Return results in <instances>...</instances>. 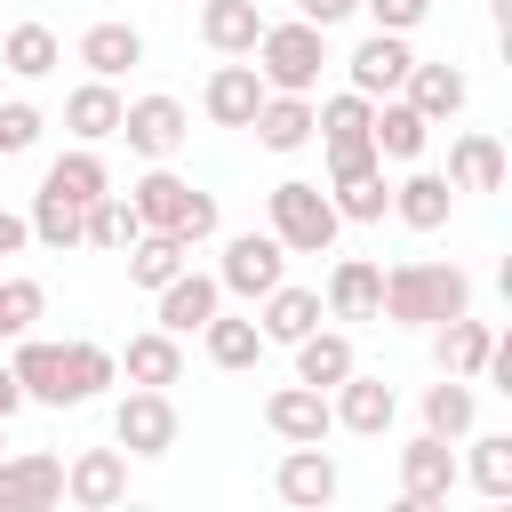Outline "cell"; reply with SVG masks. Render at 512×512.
<instances>
[{
	"instance_id": "obj_14",
	"label": "cell",
	"mask_w": 512,
	"mask_h": 512,
	"mask_svg": "<svg viewBox=\"0 0 512 512\" xmlns=\"http://www.w3.org/2000/svg\"><path fill=\"white\" fill-rule=\"evenodd\" d=\"M120 496H128V448H80V456L64 464V504L112 512Z\"/></svg>"
},
{
	"instance_id": "obj_27",
	"label": "cell",
	"mask_w": 512,
	"mask_h": 512,
	"mask_svg": "<svg viewBox=\"0 0 512 512\" xmlns=\"http://www.w3.org/2000/svg\"><path fill=\"white\" fill-rule=\"evenodd\" d=\"M288 352H296V384H320V392H336V384L360 368V352H352L344 328H312V336H296Z\"/></svg>"
},
{
	"instance_id": "obj_22",
	"label": "cell",
	"mask_w": 512,
	"mask_h": 512,
	"mask_svg": "<svg viewBox=\"0 0 512 512\" xmlns=\"http://www.w3.org/2000/svg\"><path fill=\"white\" fill-rule=\"evenodd\" d=\"M400 96L440 128V120H456V112L472 104V80H464L456 64H424V56H416V64H408V80H400Z\"/></svg>"
},
{
	"instance_id": "obj_4",
	"label": "cell",
	"mask_w": 512,
	"mask_h": 512,
	"mask_svg": "<svg viewBox=\"0 0 512 512\" xmlns=\"http://www.w3.org/2000/svg\"><path fill=\"white\" fill-rule=\"evenodd\" d=\"M248 56H256V80H264V88H280V96H312L320 72H328V32L304 24V16H288V24H264Z\"/></svg>"
},
{
	"instance_id": "obj_23",
	"label": "cell",
	"mask_w": 512,
	"mask_h": 512,
	"mask_svg": "<svg viewBox=\"0 0 512 512\" xmlns=\"http://www.w3.org/2000/svg\"><path fill=\"white\" fill-rule=\"evenodd\" d=\"M264 304V344H296V336H312L320 320H328V304H320V288H296V280H280V288H264L256 296Z\"/></svg>"
},
{
	"instance_id": "obj_39",
	"label": "cell",
	"mask_w": 512,
	"mask_h": 512,
	"mask_svg": "<svg viewBox=\"0 0 512 512\" xmlns=\"http://www.w3.org/2000/svg\"><path fill=\"white\" fill-rule=\"evenodd\" d=\"M48 312V288L32 280V272H8L0 280V344H16V336H32V320Z\"/></svg>"
},
{
	"instance_id": "obj_15",
	"label": "cell",
	"mask_w": 512,
	"mask_h": 512,
	"mask_svg": "<svg viewBox=\"0 0 512 512\" xmlns=\"http://www.w3.org/2000/svg\"><path fill=\"white\" fill-rule=\"evenodd\" d=\"M320 304H328V320H352V328L376 320V304H384V264H376V256H336Z\"/></svg>"
},
{
	"instance_id": "obj_31",
	"label": "cell",
	"mask_w": 512,
	"mask_h": 512,
	"mask_svg": "<svg viewBox=\"0 0 512 512\" xmlns=\"http://www.w3.org/2000/svg\"><path fill=\"white\" fill-rule=\"evenodd\" d=\"M136 232H144V216H136L128 192H96V200L80 208V248H112V256H128Z\"/></svg>"
},
{
	"instance_id": "obj_2",
	"label": "cell",
	"mask_w": 512,
	"mask_h": 512,
	"mask_svg": "<svg viewBox=\"0 0 512 512\" xmlns=\"http://www.w3.org/2000/svg\"><path fill=\"white\" fill-rule=\"evenodd\" d=\"M128 200H136V216L152 224V232H176L184 248H200V240H216L224 232V208H216V192H192L168 160H152L136 184H128Z\"/></svg>"
},
{
	"instance_id": "obj_10",
	"label": "cell",
	"mask_w": 512,
	"mask_h": 512,
	"mask_svg": "<svg viewBox=\"0 0 512 512\" xmlns=\"http://www.w3.org/2000/svg\"><path fill=\"white\" fill-rule=\"evenodd\" d=\"M48 504H64V456L48 448L0 456V512H48Z\"/></svg>"
},
{
	"instance_id": "obj_21",
	"label": "cell",
	"mask_w": 512,
	"mask_h": 512,
	"mask_svg": "<svg viewBox=\"0 0 512 512\" xmlns=\"http://www.w3.org/2000/svg\"><path fill=\"white\" fill-rule=\"evenodd\" d=\"M80 64H88L96 80H120V72L144 64V32H136L128 16H96V24L80 32Z\"/></svg>"
},
{
	"instance_id": "obj_47",
	"label": "cell",
	"mask_w": 512,
	"mask_h": 512,
	"mask_svg": "<svg viewBox=\"0 0 512 512\" xmlns=\"http://www.w3.org/2000/svg\"><path fill=\"white\" fill-rule=\"evenodd\" d=\"M488 16H496V24H512V0H488Z\"/></svg>"
},
{
	"instance_id": "obj_29",
	"label": "cell",
	"mask_w": 512,
	"mask_h": 512,
	"mask_svg": "<svg viewBox=\"0 0 512 512\" xmlns=\"http://www.w3.org/2000/svg\"><path fill=\"white\" fill-rule=\"evenodd\" d=\"M488 344H496V328H488V320H472V312H456V320H440V328H432V360H440V376H472V384H480Z\"/></svg>"
},
{
	"instance_id": "obj_38",
	"label": "cell",
	"mask_w": 512,
	"mask_h": 512,
	"mask_svg": "<svg viewBox=\"0 0 512 512\" xmlns=\"http://www.w3.org/2000/svg\"><path fill=\"white\" fill-rule=\"evenodd\" d=\"M328 200H336V216H344V224H384V216H392V184H384V168L336 176V184H328Z\"/></svg>"
},
{
	"instance_id": "obj_28",
	"label": "cell",
	"mask_w": 512,
	"mask_h": 512,
	"mask_svg": "<svg viewBox=\"0 0 512 512\" xmlns=\"http://www.w3.org/2000/svg\"><path fill=\"white\" fill-rule=\"evenodd\" d=\"M448 184L456 192H504V144L488 128H464L448 144Z\"/></svg>"
},
{
	"instance_id": "obj_9",
	"label": "cell",
	"mask_w": 512,
	"mask_h": 512,
	"mask_svg": "<svg viewBox=\"0 0 512 512\" xmlns=\"http://www.w3.org/2000/svg\"><path fill=\"white\" fill-rule=\"evenodd\" d=\"M272 488H280V504H296V512H320V504H336V488H344V472H336V456H328L320 440H296V448L280 456V472H272Z\"/></svg>"
},
{
	"instance_id": "obj_24",
	"label": "cell",
	"mask_w": 512,
	"mask_h": 512,
	"mask_svg": "<svg viewBox=\"0 0 512 512\" xmlns=\"http://www.w3.org/2000/svg\"><path fill=\"white\" fill-rule=\"evenodd\" d=\"M120 104H128V96H120L112 80L88 72V80L64 96V128H72V144H104V136H120Z\"/></svg>"
},
{
	"instance_id": "obj_25",
	"label": "cell",
	"mask_w": 512,
	"mask_h": 512,
	"mask_svg": "<svg viewBox=\"0 0 512 512\" xmlns=\"http://www.w3.org/2000/svg\"><path fill=\"white\" fill-rule=\"evenodd\" d=\"M248 136H256L264 152H304V144H312V96H280V88H264Z\"/></svg>"
},
{
	"instance_id": "obj_45",
	"label": "cell",
	"mask_w": 512,
	"mask_h": 512,
	"mask_svg": "<svg viewBox=\"0 0 512 512\" xmlns=\"http://www.w3.org/2000/svg\"><path fill=\"white\" fill-rule=\"evenodd\" d=\"M24 248H32V224L16 208H0V256H24Z\"/></svg>"
},
{
	"instance_id": "obj_44",
	"label": "cell",
	"mask_w": 512,
	"mask_h": 512,
	"mask_svg": "<svg viewBox=\"0 0 512 512\" xmlns=\"http://www.w3.org/2000/svg\"><path fill=\"white\" fill-rule=\"evenodd\" d=\"M296 16H304V24H320V32H336L344 16H360V0H296Z\"/></svg>"
},
{
	"instance_id": "obj_48",
	"label": "cell",
	"mask_w": 512,
	"mask_h": 512,
	"mask_svg": "<svg viewBox=\"0 0 512 512\" xmlns=\"http://www.w3.org/2000/svg\"><path fill=\"white\" fill-rule=\"evenodd\" d=\"M0 456H8V424H0Z\"/></svg>"
},
{
	"instance_id": "obj_11",
	"label": "cell",
	"mask_w": 512,
	"mask_h": 512,
	"mask_svg": "<svg viewBox=\"0 0 512 512\" xmlns=\"http://www.w3.org/2000/svg\"><path fill=\"white\" fill-rule=\"evenodd\" d=\"M408 64H416V48H408V32H368L352 56H344V80L376 104V96H400V80H408Z\"/></svg>"
},
{
	"instance_id": "obj_32",
	"label": "cell",
	"mask_w": 512,
	"mask_h": 512,
	"mask_svg": "<svg viewBox=\"0 0 512 512\" xmlns=\"http://www.w3.org/2000/svg\"><path fill=\"white\" fill-rule=\"evenodd\" d=\"M256 32H264V8L256 0H200V40L216 56H248Z\"/></svg>"
},
{
	"instance_id": "obj_35",
	"label": "cell",
	"mask_w": 512,
	"mask_h": 512,
	"mask_svg": "<svg viewBox=\"0 0 512 512\" xmlns=\"http://www.w3.org/2000/svg\"><path fill=\"white\" fill-rule=\"evenodd\" d=\"M464 440H472V456H464L456 472H464L488 504H504V496H512V432H464Z\"/></svg>"
},
{
	"instance_id": "obj_36",
	"label": "cell",
	"mask_w": 512,
	"mask_h": 512,
	"mask_svg": "<svg viewBox=\"0 0 512 512\" xmlns=\"http://www.w3.org/2000/svg\"><path fill=\"white\" fill-rule=\"evenodd\" d=\"M184 264H192V248H184L176 232H152V224H144V232L128 240V280H136V288H160V280H176Z\"/></svg>"
},
{
	"instance_id": "obj_26",
	"label": "cell",
	"mask_w": 512,
	"mask_h": 512,
	"mask_svg": "<svg viewBox=\"0 0 512 512\" xmlns=\"http://www.w3.org/2000/svg\"><path fill=\"white\" fill-rule=\"evenodd\" d=\"M120 360V376L128 384H184V336H168V328H144V336H128V352H112Z\"/></svg>"
},
{
	"instance_id": "obj_34",
	"label": "cell",
	"mask_w": 512,
	"mask_h": 512,
	"mask_svg": "<svg viewBox=\"0 0 512 512\" xmlns=\"http://www.w3.org/2000/svg\"><path fill=\"white\" fill-rule=\"evenodd\" d=\"M472 424H480L472 376H440V384H424V432H440V440H464Z\"/></svg>"
},
{
	"instance_id": "obj_19",
	"label": "cell",
	"mask_w": 512,
	"mask_h": 512,
	"mask_svg": "<svg viewBox=\"0 0 512 512\" xmlns=\"http://www.w3.org/2000/svg\"><path fill=\"white\" fill-rule=\"evenodd\" d=\"M368 144H376V160H424L432 120H424L408 96H376V112H368Z\"/></svg>"
},
{
	"instance_id": "obj_13",
	"label": "cell",
	"mask_w": 512,
	"mask_h": 512,
	"mask_svg": "<svg viewBox=\"0 0 512 512\" xmlns=\"http://www.w3.org/2000/svg\"><path fill=\"white\" fill-rule=\"evenodd\" d=\"M328 408H336V424H344V432H360V440H384V432H392V416H400V392H392L384 376L352 368V376L328 392Z\"/></svg>"
},
{
	"instance_id": "obj_42",
	"label": "cell",
	"mask_w": 512,
	"mask_h": 512,
	"mask_svg": "<svg viewBox=\"0 0 512 512\" xmlns=\"http://www.w3.org/2000/svg\"><path fill=\"white\" fill-rule=\"evenodd\" d=\"M40 128H48V120H40V104L8 96V104H0V160H24V152L40 144Z\"/></svg>"
},
{
	"instance_id": "obj_17",
	"label": "cell",
	"mask_w": 512,
	"mask_h": 512,
	"mask_svg": "<svg viewBox=\"0 0 512 512\" xmlns=\"http://www.w3.org/2000/svg\"><path fill=\"white\" fill-rule=\"evenodd\" d=\"M264 424L296 448V440H328V432H336V408H328L320 384H272V392H264Z\"/></svg>"
},
{
	"instance_id": "obj_43",
	"label": "cell",
	"mask_w": 512,
	"mask_h": 512,
	"mask_svg": "<svg viewBox=\"0 0 512 512\" xmlns=\"http://www.w3.org/2000/svg\"><path fill=\"white\" fill-rule=\"evenodd\" d=\"M360 8H368L376 32H416V24L432 16V0H360Z\"/></svg>"
},
{
	"instance_id": "obj_20",
	"label": "cell",
	"mask_w": 512,
	"mask_h": 512,
	"mask_svg": "<svg viewBox=\"0 0 512 512\" xmlns=\"http://www.w3.org/2000/svg\"><path fill=\"white\" fill-rule=\"evenodd\" d=\"M392 216H400L408 232H440V224L456 216V184H448L440 168H408V176L392 184Z\"/></svg>"
},
{
	"instance_id": "obj_18",
	"label": "cell",
	"mask_w": 512,
	"mask_h": 512,
	"mask_svg": "<svg viewBox=\"0 0 512 512\" xmlns=\"http://www.w3.org/2000/svg\"><path fill=\"white\" fill-rule=\"evenodd\" d=\"M256 104H264V80H256V64H240V56H224V64L208 72V88H200V112H208L216 128H248Z\"/></svg>"
},
{
	"instance_id": "obj_40",
	"label": "cell",
	"mask_w": 512,
	"mask_h": 512,
	"mask_svg": "<svg viewBox=\"0 0 512 512\" xmlns=\"http://www.w3.org/2000/svg\"><path fill=\"white\" fill-rule=\"evenodd\" d=\"M24 224H32V240H40V248H80V208H72V200H56L48 184L32 192Z\"/></svg>"
},
{
	"instance_id": "obj_16",
	"label": "cell",
	"mask_w": 512,
	"mask_h": 512,
	"mask_svg": "<svg viewBox=\"0 0 512 512\" xmlns=\"http://www.w3.org/2000/svg\"><path fill=\"white\" fill-rule=\"evenodd\" d=\"M152 296H160V328H168V336H200L208 312H224V280H216V272H192V264H184L176 280H160Z\"/></svg>"
},
{
	"instance_id": "obj_8",
	"label": "cell",
	"mask_w": 512,
	"mask_h": 512,
	"mask_svg": "<svg viewBox=\"0 0 512 512\" xmlns=\"http://www.w3.org/2000/svg\"><path fill=\"white\" fill-rule=\"evenodd\" d=\"M216 280H224V296H264V288H280L288 280V248L272 240V232H232L224 240V264H216Z\"/></svg>"
},
{
	"instance_id": "obj_30",
	"label": "cell",
	"mask_w": 512,
	"mask_h": 512,
	"mask_svg": "<svg viewBox=\"0 0 512 512\" xmlns=\"http://www.w3.org/2000/svg\"><path fill=\"white\" fill-rule=\"evenodd\" d=\"M56 200H72V208H88L96 192H112V168H104V152L96 144H72V152H56L48 160V176H40Z\"/></svg>"
},
{
	"instance_id": "obj_33",
	"label": "cell",
	"mask_w": 512,
	"mask_h": 512,
	"mask_svg": "<svg viewBox=\"0 0 512 512\" xmlns=\"http://www.w3.org/2000/svg\"><path fill=\"white\" fill-rule=\"evenodd\" d=\"M0 64H8L16 80H48V72L64 64V40H56L48 24H8V32H0Z\"/></svg>"
},
{
	"instance_id": "obj_46",
	"label": "cell",
	"mask_w": 512,
	"mask_h": 512,
	"mask_svg": "<svg viewBox=\"0 0 512 512\" xmlns=\"http://www.w3.org/2000/svg\"><path fill=\"white\" fill-rule=\"evenodd\" d=\"M16 408H24V384H16V368H8V360H0V424H8V416H16Z\"/></svg>"
},
{
	"instance_id": "obj_1",
	"label": "cell",
	"mask_w": 512,
	"mask_h": 512,
	"mask_svg": "<svg viewBox=\"0 0 512 512\" xmlns=\"http://www.w3.org/2000/svg\"><path fill=\"white\" fill-rule=\"evenodd\" d=\"M456 312H472V272L464 264H448V256H400L384 272L376 320H392V328H440Z\"/></svg>"
},
{
	"instance_id": "obj_5",
	"label": "cell",
	"mask_w": 512,
	"mask_h": 512,
	"mask_svg": "<svg viewBox=\"0 0 512 512\" xmlns=\"http://www.w3.org/2000/svg\"><path fill=\"white\" fill-rule=\"evenodd\" d=\"M456 448L440 440V432H416L408 448H400V512H440L448 496H456Z\"/></svg>"
},
{
	"instance_id": "obj_3",
	"label": "cell",
	"mask_w": 512,
	"mask_h": 512,
	"mask_svg": "<svg viewBox=\"0 0 512 512\" xmlns=\"http://www.w3.org/2000/svg\"><path fill=\"white\" fill-rule=\"evenodd\" d=\"M264 232L288 248V256H328L336 248V232H344V216H336V200L312 184V176H280L272 192H264Z\"/></svg>"
},
{
	"instance_id": "obj_12",
	"label": "cell",
	"mask_w": 512,
	"mask_h": 512,
	"mask_svg": "<svg viewBox=\"0 0 512 512\" xmlns=\"http://www.w3.org/2000/svg\"><path fill=\"white\" fill-rule=\"evenodd\" d=\"M8 368H16L24 400H40V408H80V400H72V368H64V344H56V336H16Z\"/></svg>"
},
{
	"instance_id": "obj_41",
	"label": "cell",
	"mask_w": 512,
	"mask_h": 512,
	"mask_svg": "<svg viewBox=\"0 0 512 512\" xmlns=\"http://www.w3.org/2000/svg\"><path fill=\"white\" fill-rule=\"evenodd\" d=\"M64 368H72V400H96V392L120 376L112 344H96V336H72V344H64Z\"/></svg>"
},
{
	"instance_id": "obj_7",
	"label": "cell",
	"mask_w": 512,
	"mask_h": 512,
	"mask_svg": "<svg viewBox=\"0 0 512 512\" xmlns=\"http://www.w3.org/2000/svg\"><path fill=\"white\" fill-rule=\"evenodd\" d=\"M112 440L128 456H168L176 448V400L160 384H128V400L112 408Z\"/></svg>"
},
{
	"instance_id": "obj_6",
	"label": "cell",
	"mask_w": 512,
	"mask_h": 512,
	"mask_svg": "<svg viewBox=\"0 0 512 512\" xmlns=\"http://www.w3.org/2000/svg\"><path fill=\"white\" fill-rule=\"evenodd\" d=\"M184 136H192V112L176 104V96H136V104H120V144L136 152V160H176L184 152Z\"/></svg>"
},
{
	"instance_id": "obj_37",
	"label": "cell",
	"mask_w": 512,
	"mask_h": 512,
	"mask_svg": "<svg viewBox=\"0 0 512 512\" xmlns=\"http://www.w3.org/2000/svg\"><path fill=\"white\" fill-rule=\"evenodd\" d=\"M200 344H208V360H216V368H232V376L264 360V328H256V320H232V312H208Z\"/></svg>"
}]
</instances>
